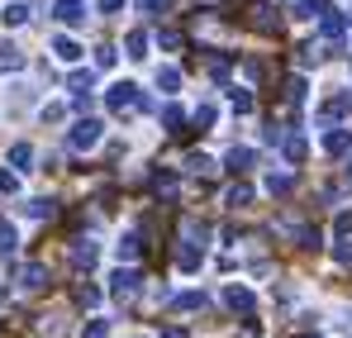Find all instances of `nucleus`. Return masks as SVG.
<instances>
[{"instance_id": "obj_33", "label": "nucleus", "mask_w": 352, "mask_h": 338, "mask_svg": "<svg viewBox=\"0 0 352 338\" xmlns=\"http://www.w3.org/2000/svg\"><path fill=\"white\" fill-rule=\"evenodd\" d=\"M76 300H81V305H100V291H96V286H81Z\"/></svg>"}, {"instance_id": "obj_26", "label": "nucleus", "mask_w": 352, "mask_h": 338, "mask_svg": "<svg viewBox=\"0 0 352 338\" xmlns=\"http://www.w3.org/2000/svg\"><path fill=\"white\" fill-rule=\"evenodd\" d=\"M286 101H291V105H305V76H291V86H286Z\"/></svg>"}, {"instance_id": "obj_2", "label": "nucleus", "mask_w": 352, "mask_h": 338, "mask_svg": "<svg viewBox=\"0 0 352 338\" xmlns=\"http://www.w3.org/2000/svg\"><path fill=\"white\" fill-rule=\"evenodd\" d=\"M100 129H105L100 119H76V124H72V134H67V143H72L76 153H86V148H96V143H100Z\"/></svg>"}, {"instance_id": "obj_24", "label": "nucleus", "mask_w": 352, "mask_h": 338, "mask_svg": "<svg viewBox=\"0 0 352 338\" xmlns=\"http://www.w3.org/2000/svg\"><path fill=\"white\" fill-rule=\"evenodd\" d=\"M24 215H29V220H53V200H29Z\"/></svg>"}, {"instance_id": "obj_18", "label": "nucleus", "mask_w": 352, "mask_h": 338, "mask_svg": "<svg viewBox=\"0 0 352 338\" xmlns=\"http://www.w3.org/2000/svg\"><path fill=\"white\" fill-rule=\"evenodd\" d=\"M138 253H143V243H138V233H124V238H119V262H133Z\"/></svg>"}, {"instance_id": "obj_42", "label": "nucleus", "mask_w": 352, "mask_h": 338, "mask_svg": "<svg viewBox=\"0 0 352 338\" xmlns=\"http://www.w3.org/2000/svg\"><path fill=\"white\" fill-rule=\"evenodd\" d=\"M343 186H348V191H352V162H348V171H343Z\"/></svg>"}, {"instance_id": "obj_8", "label": "nucleus", "mask_w": 352, "mask_h": 338, "mask_svg": "<svg viewBox=\"0 0 352 338\" xmlns=\"http://www.w3.org/2000/svg\"><path fill=\"white\" fill-rule=\"evenodd\" d=\"M19 286H24V291H43V286H48V272H43L38 262H29V267L19 272Z\"/></svg>"}, {"instance_id": "obj_4", "label": "nucleus", "mask_w": 352, "mask_h": 338, "mask_svg": "<svg viewBox=\"0 0 352 338\" xmlns=\"http://www.w3.org/2000/svg\"><path fill=\"white\" fill-rule=\"evenodd\" d=\"M96 257H100V248H96L91 238H76V248H72V267L91 272V267H96Z\"/></svg>"}, {"instance_id": "obj_10", "label": "nucleus", "mask_w": 352, "mask_h": 338, "mask_svg": "<svg viewBox=\"0 0 352 338\" xmlns=\"http://www.w3.org/2000/svg\"><path fill=\"white\" fill-rule=\"evenodd\" d=\"M252 24H257L262 34H276V10H272V5H252Z\"/></svg>"}, {"instance_id": "obj_16", "label": "nucleus", "mask_w": 352, "mask_h": 338, "mask_svg": "<svg viewBox=\"0 0 352 338\" xmlns=\"http://www.w3.org/2000/svg\"><path fill=\"white\" fill-rule=\"evenodd\" d=\"M19 67H24V53L5 43V48H0V76H5V72H19Z\"/></svg>"}, {"instance_id": "obj_39", "label": "nucleus", "mask_w": 352, "mask_h": 338, "mask_svg": "<svg viewBox=\"0 0 352 338\" xmlns=\"http://www.w3.org/2000/svg\"><path fill=\"white\" fill-rule=\"evenodd\" d=\"M338 262H352V243H338Z\"/></svg>"}, {"instance_id": "obj_28", "label": "nucleus", "mask_w": 352, "mask_h": 338, "mask_svg": "<svg viewBox=\"0 0 352 338\" xmlns=\"http://www.w3.org/2000/svg\"><path fill=\"white\" fill-rule=\"evenodd\" d=\"M248 200H252V186H234V191H229V205H234V210H243Z\"/></svg>"}, {"instance_id": "obj_36", "label": "nucleus", "mask_w": 352, "mask_h": 338, "mask_svg": "<svg viewBox=\"0 0 352 338\" xmlns=\"http://www.w3.org/2000/svg\"><path fill=\"white\" fill-rule=\"evenodd\" d=\"M91 86V72H72V91H86Z\"/></svg>"}, {"instance_id": "obj_37", "label": "nucleus", "mask_w": 352, "mask_h": 338, "mask_svg": "<svg viewBox=\"0 0 352 338\" xmlns=\"http://www.w3.org/2000/svg\"><path fill=\"white\" fill-rule=\"evenodd\" d=\"M0 191H19V181H14V171H0Z\"/></svg>"}, {"instance_id": "obj_1", "label": "nucleus", "mask_w": 352, "mask_h": 338, "mask_svg": "<svg viewBox=\"0 0 352 338\" xmlns=\"http://www.w3.org/2000/svg\"><path fill=\"white\" fill-rule=\"evenodd\" d=\"M105 105H110V110H133V105H138V110H148V101H143V96H138V86H133V81H115V86H110V96H105Z\"/></svg>"}, {"instance_id": "obj_27", "label": "nucleus", "mask_w": 352, "mask_h": 338, "mask_svg": "<svg viewBox=\"0 0 352 338\" xmlns=\"http://www.w3.org/2000/svg\"><path fill=\"white\" fill-rule=\"evenodd\" d=\"M286 158H291V162H305V138H300V134L286 138Z\"/></svg>"}, {"instance_id": "obj_21", "label": "nucleus", "mask_w": 352, "mask_h": 338, "mask_svg": "<svg viewBox=\"0 0 352 338\" xmlns=\"http://www.w3.org/2000/svg\"><path fill=\"white\" fill-rule=\"evenodd\" d=\"M157 86H162L167 96H172V91H181V72H176V67H157Z\"/></svg>"}, {"instance_id": "obj_13", "label": "nucleus", "mask_w": 352, "mask_h": 338, "mask_svg": "<svg viewBox=\"0 0 352 338\" xmlns=\"http://www.w3.org/2000/svg\"><path fill=\"white\" fill-rule=\"evenodd\" d=\"M53 53H58L62 62H76V57H81V43H76V39H67V34H62V39H53Z\"/></svg>"}, {"instance_id": "obj_29", "label": "nucleus", "mask_w": 352, "mask_h": 338, "mask_svg": "<svg viewBox=\"0 0 352 338\" xmlns=\"http://www.w3.org/2000/svg\"><path fill=\"white\" fill-rule=\"evenodd\" d=\"M186 167H190V171H214V162H210L205 153H190V158H186Z\"/></svg>"}, {"instance_id": "obj_7", "label": "nucleus", "mask_w": 352, "mask_h": 338, "mask_svg": "<svg viewBox=\"0 0 352 338\" xmlns=\"http://www.w3.org/2000/svg\"><path fill=\"white\" fill-rule=\"evenodd\" d=\"M333 5L329 0H295V19H324Z\"/></svg>"}, {"instance_id": "obj_41", "label": "nucleus", "mask_w": 352, "mask_h": 338, "mask_svg": "<svg viewBox=\"0 0 352 338\" xmlns=\"http://www.w3.org/2000/svg\"><path fill=\"white\" fill-rule=\"evenodd\" d=\"M162 338H186V329H162Z\"/></svg>"}, {"instance_id": "obj_35", "label": "nucleus", "mask_w": 352, "mask_h": 338, "mask_svg": "<svg viewBox=\"0 0 352 338\" xmlns=\"http://www.w3.org/2000/svg\"><path fill=\"white\" fill-rule=\"evenodd\" d=\"M195 124L210 129V124H214V105H200V110H195Z\"/></svg>"}, {"instance_id": "obj_31", "label": "nucleus", "mask_w": 352, "mask_h": 338, "mask_svg": "<svg viewBox=\"0 0 352 338\" xmlns=\"http://www.w3.org/2000/svg\"><path fill=\"white\" fill-rule=\"evenodd\" d=\"M115 48H110V43H105V48H96V67H105V72H110V67H115Z\"/></svg>"}, {"instance_id": "obj_9", "label": "nucleus", "mask_w": 352, "mask_h": 338, "mask_svg": "<svg viewBox=\"0 0 352 338\" xmlns=\"http://www.w3.org/2000/svg\"><path fill=\"white\" fill-rule=\"evenodd\" d=\"M58 19L62 24H81L86 19V5L81 0H58Z\"/></svg>"}, {"instance_id": "obj_22", "label": "nucleus", "mask_w": 352, "mask_h": 338, "mask_svg": "<svg viewBox=\"0 0 352 338\" xmlns=\"http://www.w3.org/2000/svg\"><path fill=\"white\" fill-rule=\"evenodd\" d=\"M14 243H19L14 224H10V220H0V257H5V253H14Z\"/></svg>"}, {"instance_id": "obj_23", "label": "nucleus", "mask_w": 352, "mask_h": 338, "mask_svg": "<svg viewBox=\"0 0 352 338\" xmlns=\"http://www.w3.org/2000/svg\"><path fill=\"white\" fill-rule=\"evenodd\" d=\"M153 186H157V191H162V196H172V191H176V171L157 167V171H153Z\"/></svg>"}, {"instance_id": "obj_12", "label": "nucleus", "mask_w": 352, "mask_h": 338, "mask_svg": "<svg viewBox=\"0 0 352 338\" xmlns=\"http://www.w3.org/2000/svg\"><path fill=\"white\" fill-rule=\"evenodd\" d=\"M176 267H181V272H195V267H200V248L181 243V248H176Z\"/></svg>"}, {"instance_id": "obj_32", "label": "nucleus", "mask_w": 352, "mask_h": 338, "mask_svg": "<svg viewBox=\"0 0 352 338\" xmlns=\"http://www.w3.org/2000/svg\"><path fill=\"white\" fill-rule=\"evenodd\" d=\"M229 101H234V110H238V114H252V96H248V91H234Z\"/></svg>"}, {"instance_id": "obj_6", "label": "nucleus", "mask_w": 352, "mask_h": 338, "mask_svg": "<svg viewBox=\"0 0 352 338\" xmlns=\"http://www.w3.org/2000/svg\"><path fill=\"white\" fill-rule=\"evenodd\" d=\"M224 305H229V310H243V315H248V310L257 305V295H252L248 286H229V291H224Z\"/></svg>"}, {"instance_id": "obj_38", "label": "nucleus", "mask_w": 352, "mask_h": 338, "mask_svg": "<svg viewBox=\"0 0 352 338\" xmlns=\"http://www.w3.org/2000/svg\"><path fill=\"white\" fill-rule=\"evenodd\" d=\"M115 10H124V0H100V14H115Z\"/></svg>"}, {"instance_id": "obj_30", "label": "nucleus", "mask_w": 352, "mask_h": 338, "mask_svg": "<svg viewBox=\"0 0 352 338\" xmlns=\"http://www.w3.org/2000/svg\"><path fill=\"white\" fill-rule=\"evenodd\" d=\"M105 334H110V324H105V319H91V324L81 329V338H105Z\"/></svg>"}, {"instance_id": "obj_34", "label": "nucleus", "mask_w": 352, "mask_h": 338, "mask_svg": "<svg viewBox=\"0 0 352 338\" xmlns=\"http://www.w3.org/2000/svg\"><path fill=\"white\" fill-rule=\"evenodd\" d=\"M157 43H162V48H181V34H176V29H162Z\"/></svg>"}, {"instance_id": "obj_3", "label": "nucleus", "mask_w": 352, "mask_h": 338, "mask_svg": "<svg viewBox=\"0 0 352 338\" xmlns=\"http://www.w3.org/2000/svg\"><path fill=\"white\" fill-rule=\"evenodd\" d=\"M138 286H143V277H138L133 267H119L115 277H110V291H115V300H133V295H138Z\"/></svg>"}, {"instance_id": "obj_19", "label": "nucleus", "mask_w": 352, "mask_h": 338, "mask_svg": "<svg viewBox=\"0 0 352 338\" xmlns=\"http://www.w3.org/2000/svg\"><path fill=\"white\" fill-rule=\"evenodd\" d=\"M205 305H210L205 291H186V295H176V310H205Z\"/></svg>"}, {"instance_id": "obj_25", "label": "nucleus", "mask_w": 352, "mask_h": 338, "mask_svg": "<svg viewBox=\"0 0 352 338\" xmlns=\"http://www.w3.org/2000/svg\"><path fill=\"white\" fill-rule=\"evenodd\" d=\"M162 124H167L172 134H181V124H186V114H181V105H162Z\"/></svg>"}, {"instance_id": "obj_5", "label": "nucleus", "mask_w": 352, "mask_h": 338, "mask_svg": "<svg viewBox=\"0 0 352 338\" xmlns=\"http://www.w3.org/2000/svg\"><path fill=\"white\" fill-rule=\"evenodd\" d=\"M348 148H352V129H329V134H324V153L343 158Z\"/></svg>"}, {"instance_id": "obj_11", "label": "nucleus", "mask_w": 352, "mask_h": 338, "mask_svg": "<svg viewBox=\"0 0 352 338\" xmlns=\"http://www.w3.org/2000/svg\"><path fill=\"white\" fill-rule=\"evenodd\" d=\"M10 167L29 171V167H34V148H29V143H14V148H10Z\"/></svg>"}, {"instance_id": "obj_20", "label": "nucleus", "mask_w": 352, "mask_h": 338, "mask_svg": "<svg viewBox=\"0 0 352 338\" xmlns=\"http://www.w3.org/2000/svg\"><path fill=\"white\" fill-rule=\"evenodd\" d=\"M124 48H129V57H148V34H143V29H133V34L124 39Z\"/></svg>"}, {"instance_id": "obj_17", "label": "nucleus", "mask_w": 352, "mask_h": 338, "mask_svg": "<svg viewBox=\"0 0 352 338\" xmlns=\"http://www.w3.org/2000/svg\"><path fill=\"white\" fill-rule=\"evenodd\" d=\"M0 19H5L10 29H19V24H29V5H19V0H14V5H5V14H0Z\"/></svg>"}, {"instance_id": "obj_40", "label": "nucleus", "mask_w": 352, "mask_h": 338, "mask_svg": "<svg viewBox=\"0 0 352 338\" xmlns=\"http://www.w3.org/2000/svg\"><path fill=\"white\" fill-rule=\"evenodd\" d=\"M338 233H352V215H338Z\"/></svg>"}, {"instance_id": "obj_14", "label": "nucleus", "mask_w": 352, "mask_h": 338, "mask_svg": "<svg viewBox=\"0 0 352 338\" xmlns=\"http://www.w3.org/2000/svg\"><path fill=\"white\" fill-rule=\"evenodd\" d=\"M252 158H257L252 148H229V158H224V162H229V171H248V167H252Z\"/></svg>"}, {"instance_id": "obj_15", "label": "nucleus", "mask_w": 352, "mask_h": 338, "mask_svg": "<svg viewBox=\"0 0 352 338\" xmlns=\"http://www.w3.org/2000/svg\"><path fill=\"white\" fill-rule=\"evenodd\" d=\"M267 191H272V196H291V191H295V176H286V171H272V176H267Z\"/></svg>"}]
</instances>
